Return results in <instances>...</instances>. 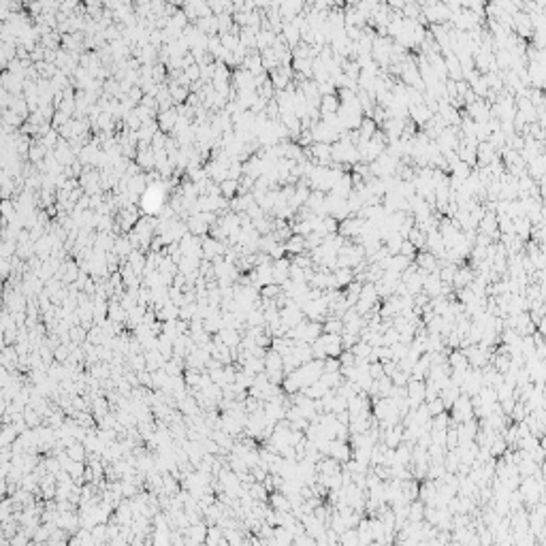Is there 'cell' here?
<instances>
[{"instance_id":"6da1fadb","label":"cell","mask_w":546,"mask_h":546,"mask_svg":"<svg viewBox=\"0 0 546 546\" xmlns=\"http://www.w3.org/2000/svg\"><path fill=\"white\" fill-rule=\"evenodd\" d=\"M450 418L457 420V423H465V420L474 418V408H472V399L467 395H459L455 399V404L450 406Z\"/></svg>"},{"instance_id":"7a4b0ae2","label":"cell","mask_w":546,"mask_h":546,"mask_svg":"<svg viewBox=\"0 0 546 546\" xmlns=\"http://www.w3.org/2000/svg\"><path fill=\"white\" fill-rule=\"evenodd\" d=\"M329 457L337 459L339 463H346L352 459V448L348 442H341V439H329Z\"/></svg>"},{"instance_id":"3957f363","label":"cell","mask_w":546,"mask_h":546,"mask_svg":"<svg viewBox=\"0 0 546 546\" xmlns=\"http://www.w3.org/2000/svg\"><path fill=\"white\" fill-rule=\"evenodd\" d=\"M363 222H365V220H361L359 216H357V218H354V216H348V218L339 220L337 233H339L341 237H354V235H359V233H361Z\"/></svg>"},{"instance_id":"277c9868","label":"cell","mask_w":546,"mask_h":546,"mask_svg":"<svg viewBox=\"0 0 546 546\" xmlns=\"http://www.w3.org/2000/svg\"><path fill=\"white\" fill-rule=\"evenodd\" d=\"M177 120H179V111H177L175 107H171V109H167V111H160V113H158V122H156V124H158L160 132H173Z\"/></svg>"},{"instance_id":"5b68a950","label":"cell","mask_w":546,"mask_h":546,"mask_svg":"<svg viewBox=\"0 0 546 546\" xmlns=\"http://www.w3.org/2000/svg\"><path fill=\"white\" fill-rule=\"evenodd\" d=\"M267 502H269L271 510H275V512H290L292 510L290 502H288V495L282 493V491H271L269 497H267Z\"/></svg>"},{"instance_id":"8992f818","label":"cell","mask_w":546,"mask_h":546,"mask_svg":"<svg viewBox=\"0 0 546 546\" xmlns=\"http://www.w3.org/2000/svg\"><path fill=\"white\" fill-rule=\"evenodd\" d=\"M263 363H265V371L271 373V371H284V363H282V354L275 352L273 348L267 350V354L263 357Z\"/></svg>"},{"instance_id":"52a82bcc","label":"cell","mask_w":546,"mask_h":546,"mask_svg":"<svg viewBox=\"0 0 546 546\" xmlns=\"http://www.w3.org/2000/svg\"><path fill=\"white\" fill-rule=\"evenodd\" d=\"M284 247H286V256H288V258L294 256V254H301V252H305V237L292 233V235L284 241Z\"/></svg>"},{"instance_id":"ba28073f","label":"cell","mask_w":546,"mask_h":546,"mask_svg":"<svg viewBox=\"0 0 546 546\" xmlns=\"http://www.w3.org/2000/svg\"><path fill=\"white\" fill-rule=\"evenodd\" d=\"M339 105L341 103L337 98V94H322V96H320V105H318L320 116H322V113H337Z\"/></svg>"},{"instance_id":"9c48e42d","label":"cell","mask_w":546,"mask_h":546,"mask_svg":"<svg viewBox=\"0 0 546 546\" xmlns=\"http://www.w3.org/2000/svg\"><path fill=\"white\" fill-rule=\"evenodd\" d=\"M459 395H461V388L455 386L453 382H448V384H446L442 390H439V399L444 401V408H446V410H450V406L455 404V399H457Z\"/></svg>"},{"instance_id":"30bf717a","label":"cell","mask_w":546,"mask_h":546,"mask_svg":"<svg viewBox=\"0 0 546 546\" xmlns=\"http://www.w3.org/2000/svg\"><path fill=\"white\" fill-rule=\"evenodd\" d=\"M401 495H404L408 502L418 500V480L416 478H406V480H401Z\"/></svg>"},{"instance_id":"8fae6325","label":"cell","mask_w":546,"mask_h":546,"mask_svg":"<svg viewBox=\"0 0 546 546\" xmlns=\"http://www.w3.org/2000/svg\"><path fill=\"white\" fill-rule=\"evenodd\" d=\"M218 188H220V194H222L226 201H231V198H235V196H237L239 181H237V179H231V177H226V179L220 181Z\"/></svg>"},{"instance_id":"7c38bea8","label":"cell","mask_w":546,"mask_h":546,"mask_svg":"<svg viewBox=\"0 0 546 546\" xmlns=\"http://www.w3.org/2000/svg\"><path fill=\"white\" fill-rule=\"evenodd\" d=\"M378 130V124L373 122L371 118H367V116H363V120H361V124H359V128H357V132H359V137L361 139H371L373 137V132Z\"/></svg>"},{"instance_id":"4fadbf2b","label":"cell","mask_w":546,"mask_h":546,"mask_svg":"<svg viewBox=\"0 0 546 546\" xmlns=\"http://www.w3.org/2000/svg\"><path fill=\"white\" fill-rule=\"evenodd\" d=\"M333 275H335V282H337L339 288H343V286L354 280V273L350 267H337V269H333Z\"/></svg>"},{"instance_id":"5bb4252c","label":"cell","mask_w":546,"mask_h":546,"mask_svg":"<svg viewBox=\"0 0 546 546\" xmlns=\"http://www.w3.org/2000/svg\"><path fill=\"white\" fill-rule=\"evenodd\" d=\"M322 333H333V335H341L343 333V322L341 318H324L322 320Z\"/></svg>"},{"instance_id":"9a60e30c","label":"cell","mask_w":546,"mask_h":546,"mask_svg":"<svg viewBox=\"0 0 546 546\" xmlns=\"http://www.w3.org/2000/svg\"><path fill=\"white\" fill-rule=\"evenodd\" d=\"M359 299H363V301H369V303L378 301L380 296H378V290H376V284H371V282H363V284H361V294H359Z\"/></svg>"},{"instance_id":"2e32d148","label":"cell","mask_w":546,"mask_h":546,"mask_svg":"<svg viewBox=\"0 0 546 546\" xmlns=\"http://www.w3.org/2000/svg\"><path fill=\"white\" fill-rule=\"evenodd\" d=\"M247 493H250L252 500H261V502H267V497H269V491L265 488L263 482H252L247 486Z\"/></svg>"},{"instance_id":"e0dca14e","label":"cell","mask_w":546,"mask_h":546,"mask_svg":"<svg viewBox=\"0 0 546 546\" xmlns=\"http://www.w3.org/2000/svg\"><path fill=\"white\" fill-rule=\"evenodd\" d=\"M371 348H373L371 343H367V341L359 339V341L354 343V346H352L350 350H352V354H354V357H357V359H367L369 354H371Z\"/></svg>"},{"instance_id":"ac0fdd59","label":"cell","mask_w":546,"mask_h":546,"mask_svg":"<svg viewBox=\"0 0 546 546\" xmlns=\"http://www.w3.org/2000/svg\"><path fill=\"white\" fill-rule=\"evenodd\" d=\"M282 292V286L280 284H265V286H261V296H265V299H275L277 294Z\"/></svg>"},{"instance_id":"d6986e66","label":"cell","mask_w":546,"mask_h":546,"mask_svg":"<svg viewBox=\"0 0 546 546\" xmlns=\"http://www.w3.org/2000/svg\"><path fill=\"white\" fill-rule=\"evenodd\" d=\"M448 420H450V414L439 412V414L431 416V429H448Z\"/></svg>"},{"instance_id":"ffe728a7","label":"cell","mask_w":546,"mask_h":546,"mask_svg":"<svg viewBox=\"0 0 546 546\" xmlns=\"http://www.w3.org/2000/svg\"><path fill=\"white\" fill-rule=\"evenodd\" d=\"M425 404H427V410H429V414H431V416L439 414V412H446V408H444V401L439 399V395H437L435 399H431V401H425Z\"/></svg>"},{"instance_id":"44dd1931","label":"cell","mask_w":546,"mask_h":546,"mask_svg":"<svg viewBox=\"0 0 546 546\" xmlns=\"http://www.w3.org/2000/svg\"><path fill=\"white\" fill-rule=\"evenodd\" d=\"M408 348H410V346H408V343H401V341H395V343H392V346H390V352H392V359H395V361H399V359H404V357H406V354H408Z\"/></svg>"},{"instance_id":"7402d4cb","label":"cell","mask_w":546,"mask_h":546,"mask_svg":"<svg viewBox=\"0 0 546 546\" xmlns=\"http://www.w3.org/2000/svg\"><path fill=\"white\" fill-rule=\"evenodd\" d=\"M416 247L412 245V241H408V239H404V241H401V245H399V254L401 256H408V258H412V261H414V256H416Z\"/></svg>"},{"instance_id":"603a6c76","label":"cell","mask_w":546,"mask_h":546,"mask_svg":"<svg viewBox=\"0 0 546 546\" xmlns=\"http://www.w3.org/2000/svg\"><path fill=\"white\" fill-rule=\"evenodd\" d=\"M367 373L373 378V380H380L382 376H384V369H382V363L380 361H371L369 365H367Z\"/></svg>"},{"instance_id":"cb8c5ba5","label":"cell","mask_w":546,"mask_h":546,"mask_svg":"<svg viewBox=\"0 0 546 546\" xmlns=\"http://www.w3.org/2000/svg\"><path fill=\"white\" fill-rule=\"evenodd\" d=\"M459 444V435H457V427L455 429H446V450H453Z\"/></svg>"},{"instance_id":"d4e9b609","label":"cell","mask_w":546,"mask_h":546,"mask_svg":"<svg viewBox=\"0 0 546 546\" xmlns=\"http://www.w3.org/2000/svg\"><path fill=\"white\" fill-rule=\"evenodd\" d=\"M390 380H392V384H397V386H406V384H408V380H410V373L397 369V371L390 376Z\"/></svg>"},{"instance_id":"484cf974","label":"cell","mask_w":546,"mask_h":546,"mask_svg":"<svg viewBox=\"0 0 546 546\" xmlns=\"http://www.w3.org/2000/svg\"><path fill=\"white\" fill-rule=\"evenodd\" d=\"M439 3H444V5H448V3H453V0H439Z\"/></svg>"}]
</instances>
